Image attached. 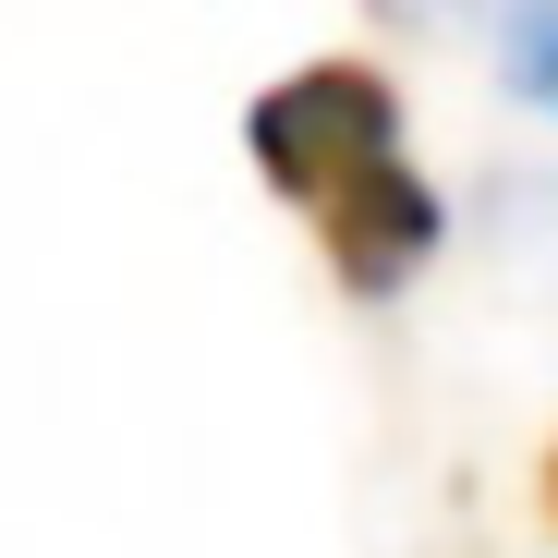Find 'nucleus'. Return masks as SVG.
<instances>
[{"mask_svg": "<svg viewBox=\"0 0 558 558\" xmlns=\"http://www.w3.org/2000/svg\"><path fill=\"white\" fill-rule=\"evenodd\" d=\"M413 134H401V85L377 73V61H304V73H279V85H255V110H243V158H255V182L292 219H316V207H340L364 170H389Z\"/></svg>", "mask_w": 558, "mask_h": 558, "instance_id": "nucleus-1", "label": "nucleus"}, {"mask_svg": "<svg viewBox=\"0 0 558 558\" xmlns=\"http://www.w3.org/2000/svg\"><path fill=\"white\" fill-rule=\"evenodd\" d=\"M304 231H316V255H328V279H340L352 304H401L413 279L437 267V243H449V195H437V182L413 170V146H401L389 170H364L352 195L316 207Z\"/></svg>", "mask_w": 558, "mask_h": 558, "instance_id": "nucleus-2", "label": "nucleus"}, {"mask_svg": "<svg viewBox=\"0 0 558 558\" xmlns=\"http://www.w3.org/2000/svg\"><path fill=\"white\" fill-rule=\"evenodd\" d=\"M461 25L486 37V61H498L510 98L534 122H558V0H461Z\"/></svg>", "mask_w": 558, "mask_h": 558, "instance_id": "nucleus-3", "label": "nucleus"}, {"mask_svg": "<svg viewBox=\"0 0 558 558\" xmlns=\"http://www.w3.org/2000/svg\"><path fill=\"white\" fill-rule=\"evenodd\" d=\"M534 498H546V522H558V449H546V474H534Z\"/></svg>", "mask_w": 558, "mask_h": 558, "instance_id": "nucleus-4", "label": "nucleus"}]
</instances>
